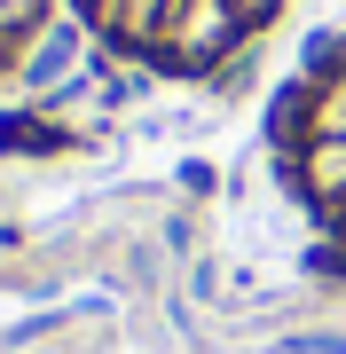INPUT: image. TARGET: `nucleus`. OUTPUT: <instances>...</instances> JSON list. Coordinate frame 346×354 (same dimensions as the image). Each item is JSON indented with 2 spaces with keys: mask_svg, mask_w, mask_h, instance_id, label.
I'll return each mask as SVG.
<instances>
[{
  "mask_svg": "<svg viewBox=\"0 0 346 354\" xmlns=\"http://www.w3.org/2000/svg\"><path fill=\"white\" fill-rule=\"evenodd\" d=\"M244 16H236V0H173V16H166V39H157V64L150 71H173V79H213L229 55L244 48Z\"/></svg>",
  "mask_w": 346,
  "mask_h": 354,
  "instance_id": "f257e3e1",
  "label": "nucleus"
},
{
  "mask_svg": "<svg viewBox=\"0 0 346 354\" xmlns=\"http://www.w3.org/2000/svg\"><path fill=\"white\" fill-rule=\"evenodd\" d=\"M166 16H173V0H87L79 24L103 39L110 55H134V64L150 71L157 64V39H166Z\"/></svg>",
  "mask_w": 346,
  "mask_h": 354,
  "instance_id": "f03ea898",
  "label": "nucleus"
},
{
  "mask_svg": "<svg viewBox=\"0 0 346 354\" xmlns=\"http://www.w3.org/2000/svg\"><path fill=\"white\" fill-rule=\"evenodd\" d=\"M79 48H87V24H79V16H48V24L16 48V79L48 102L55 87H71V79L87 71V64H79Z\"/></svg>",
  "mask_w": 346,
  "mask_h": 354,
  "instance_id": "7ed1b4c3",
  "label": "nucleus"
},
{
  "mask_svg": "<svg viewBox=\"0 0 346 354\" xmlns=\"http://www.w3.org/2000/svg\"><path fill=\"white\" fill-rule=\"evenodd\" d=\"M0 150L8 158H64V150H79V134L48 111V102H24V111L0 118Z\"/></svg>",
  "mask_w": 346,
  "mask_h": 354,
  "instance_id": "20e7f679",
  "label": "nucleus"
},
{
  "mask_svg": "<svg viewBox=\"0 0 346 354\" xmlns=\"http://www.w3.org/2000/svg\"><path fill=\"white\" fill-rule=\"evenodd\" d=\"M299 189H307V205H346V142L299 150Z\"/></svg>",
  "mask_w": 346,
  "mask_h": 354,
  "instance_id": "39448f33",
  "label": "nucleus"
},
{
  "mask_svg": "<svg viewBox=\"0 0 346 354\" xmlns=\"http://www.w3.org/2000/svg\"><path fill=\"white\" fill-rule=\"evenodd\" d=\"M268 150H307V71L268 95Z\"/></svg>",
  "mask_w": 346,
  "mask_h": 354,
  "instance_id": "423d86ee",
  "label": "nucleus"
},
{
  "mask_svg": "<svg viewBox=\"0 0 346 354\" xmlns=\"http://www.w3.org/2000/svg\"><path fill=\"white\" fill-rule=\"evenodd\" d=\"M307 142H346V71L307 79Z\"/></svg>",
  "mask_w": 346,
  "mask_h": 354,
  "instance_id": "0eeeda50",
  "label": "nucleus"
},
{
  "mask_svg": "<svg viewBox=\"0 0 346 354\" xmlns=\"http://www.w3.org/2000/svg\"><path fill=\"white\" fill-rule=\"evenodd\" d=\"M48 0H0V48H24V39L39 32V24H48Z\"/></svg>",
  "mask_w": 346,
  "mask_h": 354,
  "instance_id": "6e6552de",
  "label": "nucleus"
},
{
  "mask_svg": "<svg viewBox=\"0 0 346 354\" xmlns=\"http://www.w3.org/2000/svg\"><path fill=\"white\" fill-rule=\"evenodd\" d=\"M252 64H260V39H244V48L229 55V64L213 71V95H220V102H236V95H252Z\"/></svg>",
  "mask_w": 346,
  "mask_h": 354,
  "instance_id": "1a4fd4ad",
  "label": "nucleus"
},
{
  "mask_svg": "<svg viewBox=\"0 0 346 354\" xmlns=\"http://www.w3.org/2000/svg\"><path fill=\"white\" fill-rule=\"evenodd\" d=\"M283 8H291V0H236V16H244V32H252V39L268 32V24H276Z\"/></svg>",
  "mask_w": 346,
  "mask_h": 354,
  "instance_id": "9d476101",
  "label": "nucleus"
},
{
  "mask_svg": "<svg viewBox=\"0 0 346 354\" xmlns=\"http://www.w3.org/2000/svg\"><path fill=\"white\" fill-rule=\"evenodd\" d=\"M307 268H315V276H346V236L315 244V252H307Z\"/></svg>",
  "mask_w": 346,
  "mask_h": 354,
  "instance_id": "9b49d317",
  "label": "nucleus"
},
{
  "mask_svg": "<svg viewBox=\"0 0 346 354\" xmlns=\"http://www.w3.org/2000/svg\"><path fill=\"white\" fill-rule=\"evenodd\" d=\"M181 189H189V197H213V189H220V174H213L205 158H189V165H181Z\"/></svg>",
  "mask_w": 346,
  "mask_h": 354,
  "instance_id": "f8f14e48",
  "label": "nucleus"
},
{
  "mask_svg": "<svg viewBox=\"0 0 346 354\" xmlns=\"http://www.w3.org/2000/svg\"><path fill=\"white\" fill-rule=\"evenodd\" d=\"M299 354H346V339H323V330H307V339H291Z\"/></svg>",
  "mask_w": 346,
  "mask_h": 354,
  "instance_id": "ddd939ff",
  "label": "nucleus"
},
{
  "mask_svg": "<svg viewBox=\"0 0 346 354\" xmlns=\"http://www.w3.org/2000/svg\"><path fill=\"white\" fill-rule=\"evenodd\" d=\"M8 71H16V48H0V79H8Z\"/></svg>",
  "mask_w": 346,
  "mask_h": 354,
  "instance_id": "4468645a",
  "label": "nucleus"
},
{
  "mask_svg": "<svg viewBox=\"0 0 346 354\" xmlns=\"http://www.w3.org/2000/svg\"><path fill=\"white\" fill-rule=\"evenodd\" d=\"M79 8H87V0H79Z\"/></svg>",
  "mask_w": 346,
  "mask_h": 354,
  "instance_id": "2eb2a0df",
  "label": "nucleus"
}]
</instances>
